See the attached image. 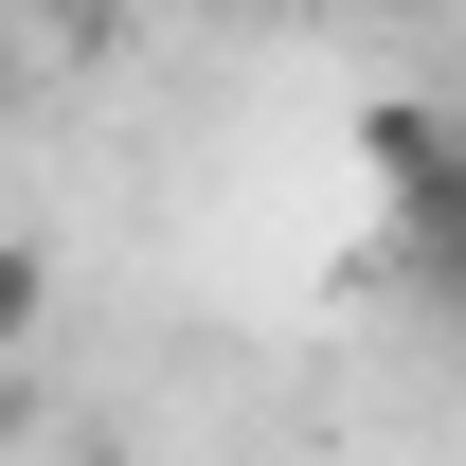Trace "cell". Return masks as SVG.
Returning <instances> with one entry per match:
<instances>
[{
    "instance_id": "cell-1",
    "label": "cell",
    "mask_w": 466,
    "mask_h": 466,
    "mask_svg": "<svg viewBox=\"0 0 466 466\" xmlns=\"http://www.w3.org/2000/svg\"><path fill=\"white\" fill-rule=\"evenodd\" d=\"M359 162H377V198H395V233H412V288L466 323V108L431 90V108H359Z\"/></svg>"
}]
</instances>
